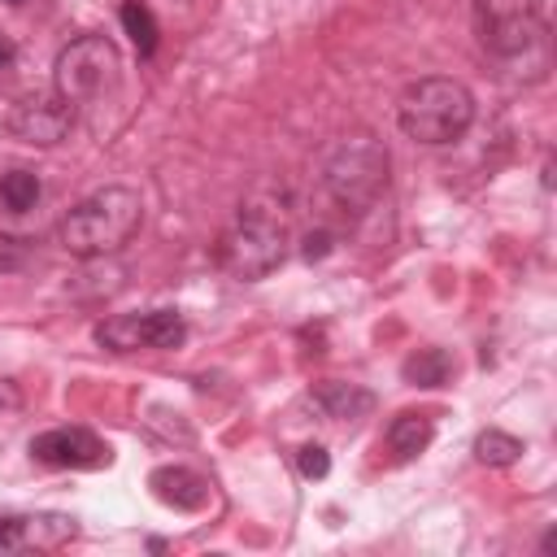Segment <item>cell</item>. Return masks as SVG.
<instances>
[{"label":"cell","mask_w":557,"mask_h":557,"mask_svg":"<svg viewBox=\"0 0 557 557\" xmlns=\"http://www.w3.org/2000/svg\"><path fill=\"white\" fill-rule=\"evenodd\" d=\"M187 339L183 313L174 309H148V313H113L96 326V344L113 352H139V348H178Z\"/></svg>","instance_id":"8"},{"label":"cell","mask_w":557,"mask_h":557,"mask_svg":"<svg viewBox=\"0 0 557 557\" xmlns=\"http://www.w3.org/2000/svg\"><path fill=\"white\" fill-rule=\"evenodd\" d=\"M296 466H300L305 479H326V470H331V453H326L322 444H300V448H296Z\"/></svg>","instance_id":"17"},{"label":"cell","mask_w":557,"mask_h":557,"mask_svg":"<svg viewBox=\"0 0 557 557\" xmlns=\"http://www.w3.org/2000/svg\"><path fill=\"white\" fill-rule=\"evenodd\" d=\"M322 187L344 213H366L387 187V148L374 135H348L322 165Z\"/></svg>","instance_id":"4"},{"label":"cell","mask_w":557,"mask_h":557,"mask_svg":"<svg viewBox=\"0 0 557 557\" xmlns=\"http://www.w3.org/2000/svg\"><path fill=\"white\" fill-rule=\"evenodd\" d=\"M283 257H287V226L265 209L239 213L218 239V265L239 283H257L274 274Z\"/></svg>","instance_id":"6"},{"label":"cell","mask_w":557,"mask_h":557,"mask_svg":"<svg viewBox=\"0 0 557 557\" xmlns=\"http://www.w3.org/2000/svg\"><path fill=\"white\" fill-rule=\"evenodd\" d=\"M0 126H4L13 139H22V144L48 148V144H61V139L70 135V126H74V104H70L57 87H52V91H22V96L4 100Z\"/></svg>","instance_id":"7"},{"label":"cell","mask_w":557,"mask_h":557,"mask_svg":"<svg viewBox=\"0 0 557 557\" xmlns=\"http://www.w3.org/2000/svg\"><path fill=\"white\" fill-rule=\"evenodd\" d=\"M30 457L57 470H96V466H109V444L87 426H52L30 440Z\"/></svg>","instance_id":"9"},{"label":"cell","mask_w":557,"mask_h":557,"mask_svg":"<svg viewBox=\"0 0 557 557\" xmlns=\"http://www.w3.org/2000/svg\"><path fill=\"white\" fill-rule=\"evenodd\" d=\"M139 226H144V200H139V191L113 183V187H100L87 200H78L61 218L57 239H61V248L70 257L96 261V257H113L117 248H126Z\"/></svg>","instance_id":"2"},{"label":"cell","mask_w":557,"mask_h":557,"mask_svg":"<svg viewBox=\"0 0 557 557\" xmlns=\"http://www.w3.org/2000/svg\"><path fill=\"white\" fill-rule=\"evenodd\" d=\"M396 122L400 131L413 139V144H453L470 131L474 122V96L466 83L457 78H444V74H431V78H418L400 91L396 100Z\"/></svg>","instance_id":"3"},{"label":"cell","mask_w":557,"mask_h":557,"mask_svg":"<svg viewBox=\"0 0 557 557\" xmlns=\"http://www.w3.org/2000/svg\"><path fill=\"white\" fill-rule=\"evenodd\" d=\"M309 400L331 418V422H357L374 409V392L357 387V383H339V379H326V383H313L309 387Z\"/></svg>","instance_id":"11"},{"label":"cell","mask_w":557,"mask_h":557,"mask_svg":"<svg viewBox=\"0 0 557 557\" xmlns=\"http://www.w3.org/2000/svg\"><path fill=\"white\" fill-rule=\"evenodd\" d=\"M457 374V361L448 348H418L400 361V379L409 387H444Z\"/></svg>","instance_id":"12"},{"label":"cell","mask_w":557,"mask_h":557,"mask_svg":"<svg viewBox=\"0 0 557 557\" xmlns=\"http://www.w3.org/2000/svg\"><path fill=\"white\" fill-rule=\"evenodd\" d=\"M26 544V518L22 513H0V553Z\"/></svg>","instance_id":"18"},{"label":"cell","mask_w":557,"mask_h":557,"mask_svg":"<svg viewBox=\"0 0 557 557\" xmlns=\"http://www.w3.org/2000/svg\"><path fill=\"white\" fill-rule=\"evenodd\" d=\"M122 83V52L104 35H78L57 52L52 87L70 104H100Z\"/></svg>","instance_id":"5"},{"label":"cell","mask_w":557,"mask_h":557,"mask_svg":"<svg viewBox=\"0 0 557 557\" xmlns=\"http://www.w3.org/2000/svg\"><path fill=\"white\" fill-rule=\"evenodd\" d=\"M553 0H474V39L492 61L522 65L527 83H540L553 65Z\"/></svg>","instance_id":"1"},{"label":"cell","mask_w":557,"mask_h":557,"mask_svg":"<svg viewBox=\"0 0 557 557\" xmlns=\"http://www.w3.org/2000/svg\"><path fill=\"white\" fill-rule=\"evenodd\" d=\"M300 252H305V261H322L331 252V231H309L305 244H300Z\"/></svg>","instance_id":"20"},{"label":"cell","mask_w":557,"mask_h":557,"mask_svg":"<svg viewBox=\"0 0 557 557\" xmlns=\"http://www.w3.org/2000/svg\"><path fill=\"white\" fill-rule=\"evenodd\" d=\"M431 435H435V426H431L426 413H396L392 426H387V448H392L400 461H409V457L426 453Z\"/></svg>","instance_id":"13"},{"label":"cell","mask_w":557,"mask_h":557,"mask_svg":"<svg viewBox=\"0 0 557 557\" xmlns=\"http://www.w3.org/2000/svg\"><path fill=\"white\" fill-rule=\"evenodd\" d=\"M9 4H22V0H9Z\"/></svg>","instance_id":"22"},{"label":"cell","mask_w":557,"mask_h":557,"mask_svg":"<svg viewBox=\"0 0 557 557\" xmlns=\"http://www.w3.org/2000/svg\"><path fill=\"white\" fill-rule=\"evenodd\" d=\"M148 487H152V496L161 505H174V509H187V513L209 505V483L196 470H187V466H161V470H152Z\"/></svg>","instance_id":"10"},{"label":"cell","mask_w":557,"mask_h":557,"mask_svg":"<svg viewBox=\"0 0 557 557\" xmlns=\"http://www.w3.org/2000/svg\"><path fill=\"white\" fill-rule=\"evenodd\" d=\"M122 26H126L131 44L139 48V57H148L157 48V22H152V13H148L144 0H126L122 4Z\"/></svg>","instance_id":"16"},{"label":"cell","mask_w":557,"mask_h":557,"mask_svg":"<svg viewBox=\"0 0 557 557\" xmlns=\"http://www.w3.org/2000/svg\"><path fill=\"white\" fill-rule=\"evenodd\" d=\"M39 200V174L35 170H9L0 174V205L9 213H26Z\"/></svg>","instance_id":"15"},{"label":"cell","mask_w":557,"mask_h":557,"mask_svg":"<svg viewBox=\"0 0 557 557\" xmlns=\"http://www.w3.org/2000/svg\"><path fill=\"white\" fill-rule=\"evenodd\" d=\"M26 257H30V248H26L22 239H13V235H0V270H4V274L22 270V265H26Z\"/></svg>","instance_id":"19"},{"label":"cell","mask_w":557,"mask_h":557,"mask_svg":"<svg viewBox=\"0 0 557 557\" xmlns=\"http://www.w3.org/2000/svg\"><path fill=\"white\" fill-rule=\"evenodd\" d=\"M474 457H479L483 466H513V461L522 457V440L509 435V431L487 426V431L474 435Z\"/></svg>","instance_id":"14"},{"label":"cell","mask_w":557,"mask_h":557,"mask_svg":"<svg viewBox=\"0 0 557 557\" xmlns=\"http://www.w3.org/2000/svg\"><path fill=\"white\" fill-rule=\"evenodd\" d=\"M13 61H17V48H13V39H4V35H0V70H9Z\"/></svg>","instance_id":"21"}]
</instances>
